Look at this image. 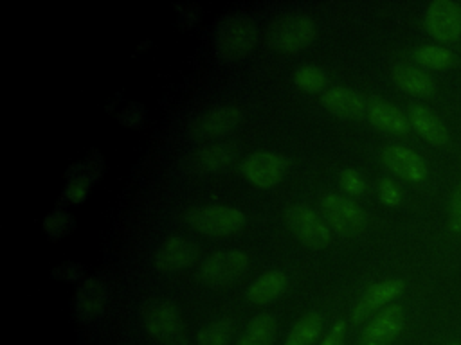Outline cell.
Here are the masks:
<instances>
[{
	"mask_svg": "<svg viewBox=\"0 0 461 345\" xmlns=\"http://www.w3.org/2000/svg\"><path fill=\"white\" fill-rule=\"evenodd\" d=\"M256 40L254 22L245 13L227 16L214 32V49L223 59H240Z\"/></svg>",
	"mask_w": 461,
	"mask_h": 345,
	"instance_id": "6da1fadb",
	"label": "cell"
},
{
	"mask_svg": "<svg viewBox=\"0 0 461 345\" xmlns=\"http://www.w3.org/2000/svg\"><path fill=\"white\" fill-rule=\"evenodd\" d=\"M187 221L207 235H227L245 225V214L230 205H207L189 212Z\"/></svg>",
	"mask_w": 461,
	"mask_h": 345,
	"instance_id": "7a4b0ae2",
	"label": "cell"
},
{
	"mask_svg": "<svg viewBox=\"0 0 461 345\" xmlns=\"http://www.w3.org/2000/svg\"><path fill=\"white\" fill-rule=\"evenodd\" d=\"M321 210L328 223L340 234L353 235L366 226V212L342 194L324 192L321 196Z\"/></svg>",
	"mask_w": 461,
	"mask_h": 345,
	"instance_id": "3957f363",
	"label": "cell"
},
{
	"mask_svg": "<svg viewBox=\"0 0 461 345\" xmlns=\"http://www.w3.org/2000/svg\"><path fill=\"white\" fill-rule=\"evenodd\" d=\"M425 31L438 41H456L461 38V4L452 0H434L423 14Z\"/></svg>",
	"mask_w": 461,
	"mask_h": 345,
	"instance_id": "277c9868",
	"label": "cell"
},
{
	"mask_svg": "<svg viewBox=\"0 0 461 345\" xmlns=\"http://www.w3.org/2000/svg\"><path fill=\"white\" fill-rule=\"evenodd\" d=\"M144 327L149 336L166 345H176L182 341V320L175 304L171 302H155L151 304L142 316Z\"/></svg>",
	"mask_w": 461,
	"mask_h": 345,
	"instance_id": "5b68a950",
	"label": "cell"
},
{
	"mask_svg": "<svg viewBox=\"0 0 461 345\" xmlns=\"http://www.w3.org/2000/svg\"><path fill=\"white\" fill-rule=\"evenodd\" d=\"M286 223L290 230L308 246L322 248L331 239L326 221L304 203H295L286 210Z\"/></svg>",
	"mask_w": 461,
	"mask_h": 345,
	"instance_id": "8992f818",
	"label": "cell"
},
{
	"mask_svg": "<svg viewBox=\"0 0 461 345\" xmlns=\"http://www.w3.org/2000/svg\"><path fill=\"white\" fill-rule=\"evenodd\" d=\"M249 266V255L243 250H223L209 255L202 268L200 279L209 286H221L238 279Z\"/></svg>",
	"mask_w": 461,
	"mask_h": 345,
	"instance_id": "52a82bcc",
	"label": "cell"
},
{
	"mask_svg": "<svg viewBox=\"0 0 461 345\" xmlns=\"http://www.w3.org/2000/svg\"><path fill=\"white\" fill-rule=\"evenodd\" d=\"M286 165L288 162L285 156L270 151H258L241 162V172L256 187L268 189L281 180Z\"/></svg>",
	"mask_w": 461,
	"mask_h": 345,
	"instance_id": "ba28073f",
	"label": "cell"
},
{
	"mask_svg": "<svg viewBox=\"0 0 461 345\" xmlns=\"http://www.w3.org/2000/svg\"><path fill=\"white\" fill-rule=\"evenodd\" d=\"M403 329V309L391 304L376 313L366 325L358 345H391Z\"/></svg>",
	"mask_w": 461,
	"mask_h": 345,
	"instance_id": "9c48e42d",
	"label": "cell"
},
{
	"mask_svg": "<svg viewBox=\"0 0 461 345\" xmlns=\"http://www.w3.org/2000/svg\"><path fill=\"white\" fill-rule=\"evenodd\" d=\"M382 162L389 171H393L396 176L407 180V181H423L429 174L427 162L421 155H418L414 149L405 146H387L382 151Z\"/></svg>",
	"mask_w": 461,
	"mask_h": 345,
	"instance_id": "30bf717a",
	"label": "cell"
},
{
	"mask_svg": "<svg viewBox=\"0 0 461 345\" xmlns=\"http://www.w3.org/2000/svg\"><path fill=\"white\" fill-rule=\"evenodd\" d=\"M402 291H403V282L400 279H385L369 286L351 311L353 322H362L371 314L380 313L382 309L391 305L389 302H393Z\"/></svg>",
	"mask_w": 461,
	"mask_h": 345,
	"instance_id": "8fae6325",
	"label": "cell"
},
{
	"mask_svg": "<svg viewBox=\"0 0 461 345\" xmlns=\"http://www.w3.org/2000/svg\"><path fill=\"white\" fill-rule=\"evenodd\" d=\"M108 304V289L95 277H86L79 282L74 296V314L81 322L97 320Z\"/></svg>",
	"mask_w": 461,
	"mask_h": 345,
	"instance_id": "7c38bea8",
	"label": "cell"
},
{
	"mask_svg": "<svg viewBox=\"0 0 461 345\" xmlns=\"http://www.w3.org/2000/svg\"><path fill=\"white\" fill-rule=\"evenodd\" d=\"M315 27L312 18L306 14L285 18L272 25L270 29V43L283 50H297L313 38Z\"/></svg>",
	"mask_w": 461,
	"mask_h": 345,
	"instance_id": "4fadbf2b",
	"label": "cell"
},
{
	"mask_svg": "<svg viewBox=\"0 0 461 345\" xmlns=\"http://www.w3.org/2000/svg\"><path fill=\"white\" fill-rule=\"evenodd\" d=\"M196 246L191 239L182 235L167 237L155 253V268L160 271H178L193 262Z\"/></svg>",
	"mask_w": 461,
	"mask_h": 345,
	"instance_id": "5bb4252c",
	"label": "cell"
},
{
	"mask_svg": "<svg viewBox=\"0 0 461 345\" xmlns=\"http://www.w3.org/2000/svg\"><path fill=\"white\" fill-rule=\"evenodd\" d=\"M367 117L369 120L384 131L396 133V135H405L409 131V117L393 102L375 97L367 102Z\"/></svg>",
	"mask_w": 461,
	"mask_h": 345,
	"instance_id": "9a60e30c",
	"label": "cell"
},
{
	"mask_svg": "<svg viewBox=\"0 0 461 345\" xmlns=\"http://www.w3.org/2000/svg\"><path fill=\"white\" fill-rule=\"evenodd\" d=\"M411 126L430 144L443 146L448 142V129L445 122L430 108L423 104H412L407 111Z\"/></svg>",
	"mask_w": 461,
	"mask_h": 345,
	"instance_id": "2e32d148",
	"label": "cell"
},
{
	"mask_svg": "<svg viewBox=\"0 0 461 345\" xmlns=\"http://www.w3.org/2000/svg\"><path fill=\"white\" fill-rule=\"evenodd\" d=\"M241 119V110L236 106H218L202 113L194 124L193 131L200 137H214L232 129Z\"/></svg>",
	"mask_w": 461,
	"mask_h": 345,
	"instance_id": "e0dca14e",
	"label": "cell"
},
{
	"mask_svg": "<svg viewBox=\"0 0 461 345\" xmlns=\"http://www.w3.org/2000/svg\"><path fill=\"white\" fill-rule=\"evenodd\" d=\"M322 104L339 117H360L367 110L362 93L346 86H333L322 93Z\"/></svg>",
	"mask_w": 461,
	"mask_h": 345,
	"instance_id": "ac0fdd59",
	"label": "cell"
},
{
	"mask_svg": "<svg viewBox=\"0 0 461 345\" xmlns=\"http://www.w3.org/2000/svg\"><path fill=\"white\" fill-rule=\"evenodd\" d=\"M394 83L412 95H430L434 92V79L423 68L411 63H398L393 66Z\"/></svg>",
	"mask_w": 461,
	"mask_h": 345,
	"instance_id": "d6986e66",
	"label": "cell"
},
{
	"mask_svg": "<svg viewBox=\"0 0 461 345\" xmlns=\"http://www.w3.org/2000/svg\"><path fill=\"white\" fill-rule=\"evenodd\" d=\"M286 286H288L286 273L281 270H272L263 273L250 284L247 296L254 304H267L277 298L286 289Z\"/></svg>",
	"mask_w": 461,
	"mask_h": 345,
	"instance_id": "ffe728a7",
	"label": "cell"
},
{
	"mask_svg": "<svg viewBox=\"0 0 461 345\" xmlns=\"http://www.w3.org/2000/svg\"><path fill=\"white\" fill-rule=\"evenodd\" d=\"M234 156V149L225 144H211L198 149L191 160L189 167L196 172H212L225 167Z\"/></svg>",
	"mask_w": 461,
	"mask_h": 345,
	"instance_id": "44dd1931",
	"label": "cell"
},
{
	"mask_svg": "<svg viewBox=\"0 0 461 345\" xmlns=\"http://www.w3.org/2000/svg\"><path fill=\"white\" fill-rule=\"evenodd\" d=\"M276 331H277V322L272 314L268 313L256 314L249 322L238 345H270L276 340Z\"/></svg>",
	"mask_w": 461,
	"mask_h": 345,
	"instance_id": "7402d4cb",
	"label": "cell"
},
{
	"mask_svg": "<svg viewBox=\"0 0 461 345\" xmlns=\"http://www.w3.org/2000/svg\"><path fill=\"white\" fill-rule=\"evenodd\" d=\"M322 329V320L317 313H306L301 316L292 331L288 332L286 340L283 345H312Z\"/></svg>",
	"mask_w": 461,
	"mask_h": 345,
	"instance_id": "603a6c76",
	"label": "cell"
},
{
	"mask_svg": "<svg viewBox=\"0 0 461 345\" xmlns=\"http://www.w3.org/2000/svg\"><path fill=\"white\" fill-rule=\"evenodd\" d=\"M414 59L420 65L436 70L448 68L456 63L454 52L443 45H420L414 49Z\"/></svg>",
	"mask_w": 461,
	"mask_h": 345,
	"instance_id": "cb8c5ba5",
	"label": "cell"
},
{
	"mask_svg": "<svg viewBox=\"0 0 461 345\" xmlns=\"http://www.w3.org/2000/svg\"><path fill=\"white\" fill-rule=\"evenodd\" d=\"M76 221L65 208H54L43 217V230L50 239H59L74 230Z\"/></svg>",
	"mask_w": 461,
	"mask_h": 345,
	"instance_id": "d4e9b609",
	"label": "cell"
},
{
	"mask_svg": "<svg viewBox=\"0 0 461 345\" xmlns=\"http://www.w3.org/2000/svg\"><path fill=\"white\" fill-rule=\"evenodd\" d=\"M326 72L317 65H303L294 74V83L306 92H317L326 84Z\"/></svg>",
	"mask_w": 461,
	"mask_h": 345,
	"instance_id": "484cf974",
	"label": "cell"
},
{
	"mask_svg": "<svg viewBox=\"0 0 461 345\" xmlns=\"http://www.w3.org/2000/svg\"><path fill=\"white\" fill-rule=\"evenodd\" d=\"M230 325L232 323L229 320H218L200 329L196 336L198 345H227L230 336Z\"/></svg>",
	"mask_w": 461,
	"mask_h": 345,
	"instance_id": "4316f807",
	"label": "cell"
},
{
	"mask_svg": "<svg viewBox=\"0 0 461 345\" xmlns=\"http://www.w3.org/2000/svg\"><path fill=\"white\" fill-rule=\"evenodd\" d=\"M90 180L85 176H68L67 185L63 189L61 199H65L67 203H81L86 199L88 190H90Z\"/></svg>",
	"mask_w": 461,
	"mask_h": 345,
	"instance_id": "83f0119b",
	"label": "cell"
},
{
	"mask_svg": "<svg viewBox=\"0 0 461 345\" xmlns=\"http://www.w3.org/2000/svg\"><path fill=\"white\" fill-rule=\"evenodd\" d=\"M376 189H378V198H380L382 203H385V205H389V207L400 205V201H402V190H400V187L396 185L394 180H391V178H380Z\"/></svg>",
	"mask_w": 461,
	"mask_h": 345,
	"instance_id": "f1b7e54d",
	"label": "cell"
},
{
	"mask_svg": "<svg viewBox=\"0 0 461 345\" xmlns=\"http://www.w3.org/2000/svg\"><path fill=\"white\" fill-rule=\"evenodd\" d=\"M339 181L342 189H346V192L349 194H362L366 190V180L357 169H342L339 174Z\"/></svg>",
	"mask_w": 461,
	"mask_h": 345,
	"instance_id": "f546056e",
	"label": "cell"
},
{
	"mask_svg": "<svg viewBox=\"0 0 461 345\" xmlns=\"http://www.w3.org/2000/svg\"><path fill=\"white\" fill-rule=\"evenodd\" d=\"M448 228L454 234H461V180L452 190L448 205Z\"/></svg>",
	"mask_w": 461,
	"mask_h": 345,
	"instance_id": "4dcf8cb0",
	"label": "cell"
},
{
	"mask_svg": "<svg viewBox=\"0 0 461 345\" xmlns=\"http://www.w3.org/2000/svg\"><path fill=\"white\" fill-rule=\"evenodd\" d=\"M83 275H85V268L81 264H76V262H63V264L50 270L52 279H59V280H65V282L79 280Z\"/></svg>",
	"mask_w": 461,
	"mask_h": 345,
	"instance_id": "1f68e13d",
	"label": "cell"
},
{
	"mask_svg": "<svg viewBox=\"0 0 461 345\" xmlns=\"http://www.w3.org/2000/svg\"><path fill=\"white\" fill-rule=\"evenodd\" d=\"M117 119L124 126H137L144 119V108L137 102H131V104H128L126 108H122L119 111Z\"/></svg>",
	"mask_w": 461,
	"mask_h": 345,
	"instance_id": "d6a6232c",
	"label": "cell"
},
{
	"mask_svg": "<svg viewBox=\"0 0 461 345\" xmlns=\"http://www.w3.org/2000/svg\"><path fill=\"white\" fill-rule=\"evenodd\" d=\"M346 338V323L342 320L335 322L331 331L317 345H342Z\"/></svg>",
	"mask_w": 461,
	"mask_h": 345,
	"instance_id": "836d02e7",
	"label": "cell"
},
{
	"mask_svg": "<svg viewBox=\"0 0 461 345\" xmlns=\"http://www.w3.org/2000/svg\"><path fill=\"white\" fill-rule=\"evenodd\" d=\"M452 345H457V343H452Z\"/></svg>",
	"mask_w": 461,
	"mask_h": 345,
	"instance_id": "e575fe53",
	"label": "cell"
}]
</instances>
